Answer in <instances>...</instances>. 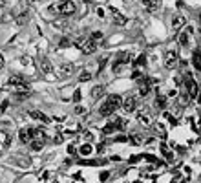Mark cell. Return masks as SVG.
<instances>
[{"label":"cell","instance_id":"29","mask_svg":"<svg viewBox=\"0 0 201 183\" xmlns=\"http://www.w3.org/2000/svg\"><path fill=\"white\" fill-rule=\"evenodd\" d=\"M82 139H84V143H90V141L93 139V134H92L90 130H84V132H82Z\"/></svg>","mask_w":201,"mask_h":183},{"label":"cell","instance_id":"4","mask_svg":"<svg viewBox=\"0 0 201 183\" xmlns=\"http://www.w3.org/2000/svg\"><path fill=\"white\" fill-rule=\"evenodd\" d=\"M179 62V57H178V51L176 49H168L165 53V68L167 70H174Z\"/></svg>","mask_w":201,"mask_h":183},{"label":"cell","instance_id":"45","mask_svg":"<svg viewBox=\"0 0 201 183\" xmlns=\"http://www.w3.org/2000/svg\"><path fill=\"white\" fill-rule=\"evenodd\" d=\"M20 60H22V64H29V57H22Z\"/></svg>","mask_w":201,"mask_h":183},{"label":"cell","instance_id":"24","mask_svg":"<svg viewBox=\"0 0 201 183\" xmlns=\"http://www.w3.org/2000/svg\"><path fill=\"white\" fill-rule=\"evenodd\" d=\"M27 22V13H20L18 16H16V24H20V26H24Z\"/></svg>","mask_w":201,"mask_h":183},{"label":"cell","instance_id":"28","mask_svg":"<svg viewBox=\"0 0 201 183\" xmlns=\"http://www.w3.org/2000/svg\"><path fill=\"white\" fill-rule=\"evenodd\" d=\"M145 62H146V57H145V55H139V57L135 59V62H134V68H137V66H143Z\"/></svg>","mask_w":201,"mask_h":183},{"label":"cell","instance_id":"39","mask_svg":"<svg viewBox=\"0 0 201 183\" xmlns=\"http://www.w3.org/2000/svg\"><path fill=\"white\" fill-rule=\"evenodd\" d=\"M84 112H86V108H84V106H79V104L75 106V114H84Z\"/></svg>","mask_w":201,"mask_h":183},{"label":"cell","instance_id":"5","mask_svg":"<svg viewBox=\"0 0 201 183\" xmlns=\"http://www.w3.org/2000/svg\"><path fill=\"white\" fill-rule=\"evenodd\" d=\"M35 137H37V130L35 128H20V132H18V139L22 143H31Z\"/></svg>","mask_w":201,"mask_h":183},{"label":"cell","instance_id":"13","mask_svg":"<svg viewBox=\"0 0 201 183\" xmlns=\"http://www.w3.org/2000/svg\"><path fill=\"white\" fill-rule=\"evenodd\" d=\"M110 9H112V13H113V24H117V26H126V22H128V20H126V16H124V15H121L115 7H110Z\"/></svg>","mask_w":201,"mask_h":183},{"label":"cell","instance_id":"27","mask_svg":"<svg viewBox=\"0 0 201 183\" xmlns=\"http://www.w3.org/2000/svg\"><path fill=\"white\" fill-rule=\"evenodd\" d=\"M143 4H145V7H146V9H150V11H154V9L157 7V4H156L154 0H143Z\"/></svg>","mask_w":201,"mask_h":183},{"label":"cell","instance_id":"14","mask_svg":"<svg viewBox=\"0 0 201 183\" xmlns=\"http://www.w3.org/2000/svg\"><path fill=\"white\" fill-rule=\"evenodd\" d=\"M183 26H185V18L181 15H174L172 16V27H174V31H179Z\"/></svg>","mask_w":201,"mask_h":183},{"label":"cell","instance_id":"7","mask_svg":"<svg viewBox=\"0 0 201 183\" xmlns=\"http://www.w3.org/2000/svg\"><path fill=\"white\" fill-rule=\"evenodd\" d=\"M123 108H124V112H135L137 110V97L135 95H128L126 99H124V103H123Z\"/></svg>","mask_w":201,"mask_h":183},{"label":"cell","instance_id":"40","mask_svg":"<svg viewBox=\"0 0 201 183\" xmlns=\"http://www.w3.org/2000/svg\"><path fill=\"white\" fill-rule=\"evenodd\" d=\"M68 46H70V40L68 38H62L60 40V48H68Z\"/></svg>","mask_w":201,"mask_h":183},{"label":"cell","instance_id":"31","mask_svg":"<svg viewBox=\"0 0 201 183\" xmlns=\"http://www.w3.org/2000/svg\"><path fill=\"white\" fill-rule=\"evenodd\" d=\"M66 150H68V154H70V156H75V154H77V152H79V150H77V147H75V145H73V143H70V145H68V148H66Z\"/></svg>","mask_w":201,"mask_h":183},{"label":"cell","instance_id":"37","mask_svg":"<svg viewBox=\"0 0 201 183\" xmlns=\"http://www.w3.org/2000/svg\"><path fill=\"white\" fill-rule=\"evenodd\" d=\"M108 178H110V172H108V170H104V172H102V174L99 176V180H101V181H106Z\"/></svg>","mask_w":201,"mask_h":183},{"label":"cell","instance_id":"19","mask_svg":"<svg viewBox=\"0 0 201 183\" xmlns=\"http://www.w3.org/2000/svg\"><path fill=\"white\" fill-rule=\"evenodd\" d=\"M102 93H104V88H102L101 84H99V86H93V88H92V99H93V101H97V99H99V97H101Z\"/></svg>","mask_w":201,"mask_h":183},{"label":"cell","instance_id":"47","mask_svg":"<svg viewBox=\"0 0 201 183\" xmlns=\"http://www.w3.org/2000/svg\"><path fill=\"white\" fill-rule=\"evenodd\" d=\"M199 22H201V13H199Z\"/></svg>","mask_w":201,"mask_h":183},{"label":"cell","instance_id":"15","mask_svg":"<svg viewBox=\"0 0 201 183\" xmlns=\"http://www.w3.org/2000/svg\"><path fill=\"white\" fill-rule=\"evenodd\" d=\"M44 143H46V139H42V137H35L29 145H31V150H35V152H38L42 147H44Z\"/></svg>","mask_w":201,"mask_h":183},{"label":"cell","instance_id":"8","mask_svg":"<svg viewBox=\"0 0 201 183\" xmlns=\"http://www.w3.org/2000/svg\"><path fill=\"white\" fill-rule=\"evenodd\" d=\"M150 86H152V81L150 79H141L139 81V95L141 97H146L150 93Z\"/></svg>","mask_w":201,"mask_h":183},{"label":"cell","instance_id":"9","mask_svg":"<svg viewBox=\"0 0 201 183\" xmlns=\"http://www.w3.org/2000/svg\"><path fill=\"white\" fill-rule=\"evenodd\" d=\"M115 110H117V108H115V106H113V104H112V103H110L108 99H106V103H104V104H102V106L99 108V114H101L102 117H110V115H112V114H113Z\"/></svg>","mask_w":201,"mask_h":183},{"label":"cell","instance_id":"26","mask_svg":"<svg viewBox=\"0 0 201 183\" xmlns=\"http://www.w3.org/2000/svg\"><path fill=\"white\" fill-rule=\"evenodd\" d=\"M161 152H163V156H165L167 159H172V158H174V156L170 154V150L167 148V145H165V143H161Z\"/></svg>","mask_w":201,"mask_h":183},{"label":"cell","instance_id":"18","mask_svg":"<svg viewBox=\"0 0 201 183\" xmlns=\"http://www.w3.org/2000/svg\"><path fill=\"white\" fill-rule=\"evenodd\" d=\"M192 62H194V68L198 70V71H201V51H194V55H192Z\"/></svg>","mask_w":201,"mask_h":183},{"label":"cell","instance_id":"25","mask_svg":"<svg viewBox=\"0 0 201 183\" xmlns=\"http://www.w3.org/2000/svg\"><path fill=\"white\" fill-rule=\"evenodd\" d=\"M92 79V73L90 71H81V75H79V81L81 82H86V81H90Z\"/></svg>","mask_w":201,"mask_h":183},{"label":"cell","instance_id":"41","mask_svg":"<svg viewBox=\"0 0 201 183\" xmlns=\"http://www.w3.org/2000/svg\"><path fill=\"white\" fill-rule=\"evenodd\" d=\"M95 11H97V15H99V16H101V18H102V16H104V9H102V7H97V9H95Z\"/></svg>","mask_w":201,"mask_h":183},{"label":"cell","instance_id":"46","mask_svg":"<svg viewBox=\"0 0 201 183\" xmlns=\"http://www.w3.org/2000/svg\"><path fill=\"white\" fill-rule=\"evenodd\" d=\"M53 119H55V121H59V123H60V121H64V119H66V117H64V115H59V117H57V115H55V117H53Z\"/></svg>","mask_w":201,"mask_h":183},{"label":"cell","instance_id":"23","mask_svg":"<svg viewBox=\"0 0 201 183\" xmlns=\"http://www.w3.org/2000/svg\"><path fill=\"white\" fill-rule=\"evenodd\" d=\"M188 35H190V33H188L187 29H185L183 33H179V44H181V46H187V44H188Z\"/></svg>","mask_w":201,"mask_h":183},{"label":"cell","instance_id":"42","mask_svg":"<svg viewBox=\"0 0 201 183\" xmlns=\"http://www.w3.org/2000/svg\"><path fill=\"white\" fill-rule=\"evenodd\" d=\"M115 141H128V137H126V136H117Z\"/></svg>","mask_w":201,"mask_h":183},{"label":"cell","instance_id":"36","mask_svg":"<svg viewBox=\"0 0 201 183\" xmlns=\"http://www.w3.org/2000/svg\"><path fill=\"white\" fill-rule=\"evenodd\" d=\"M46 178H49V170H44V172L38 174V180H40V181H44Z\"/></svg>","mask_w":201,"mask_h":183},{"label":"cell","instance_id":"1","mask_svg":"<svg viewBox=\"0 0 201 183\" xmlns=\"http://www.w3.org/2000/svg\"><path fill=\"white\" fill-rule=\"evenodd\" d=\"M130 62H132L130 55H128L126 51H121V53L113 59V62H112V70H113L115 73H121V71L124 70V66H128Z\"/></svg>","mask_w":201,"mask_h":183},{"label":"cell","instance_id":"35","mask_svg":"<svg viewBox=\"0 0 201 183\" xmlns=\"http://www.w3.org/2000/svg\"><path fill=\"white\" fill-rule=\"evenodd\" d=\"M62 141H64V136H62V134H57V136L53 137V143H55V145H60Z\"/></svg>","mask_w":201,"mask_h":183},{"label":"cell","instance_id":"38","mask_svg":"<svg viewBox=\"0 0 201 183\" xmlns=\"http://www.w3.org/2000/svg\"><path fill=\"white\" fill-rule=\"evenodd\" d=\"M7 106H9V101H4V103L0 104V112H5V110H7Z\"/></svg>","mask_w":201,"mask_h":183},{"label":"cell","instance_id":"3","mask_svg":"<svg viewBox=\"0 0 201 183\" xmlns=\"http://www.w3.org/2000/svg\"><path fill=\"white\" fill-rule=\"evenodd\" d=\"M75 44L81 48V51L82 53H93L95 49H97V42L95 40H92V38H79V40H75Z\"/></svg>","mask_w":201,"mask_h":183},{"label":"cell","instance_id":"11","mask_svg":"<svg viewBox=\"0 0 201 183\" xmlns=\"http://www.w3.org/2000/svg\"><path fill=\"white\" fill-rule=\"evenodd\" d=\"M73 70H75V68H73L71 62H64V64L59 66V75H60V77H68V75L73 73Z\"/></svg>","mask_w":201,"mask_h":183},{"label":"cell","instance_id":"30","mask_svg":"<svg viewBox=\"0 0 201 183\" xmlns=\"http://www.w3.org/2000/svg\"><path fill=\"white\" fill-rule=\"evenodd\" d=\"M90 38H92V40H95V42H99V40H102V33H101V31H93Z\"/></svg>","mask_w":201,"mask_h":183},{"label":"cell","instance_id":"43","mask_svg":"<svg viewBox=\"0 0 201 183\" xmlns=\"http://www.w3.org/2000/svg\"><path fill=\"white\" fill-rule=\"evenodd\" d=\"M4 66H5V60H4V55H2V53H0V70H2V68H4Z\"/></svg>","mask_w":201,"mask_h":183},{"label":"cell","instance_id":"6","mask_svg":"<svg viewBox=\"0 0 201 183\" xmlns=\"http://www.w3.org/2000/svg\"><path fill=\"white\" fill-rule=\"evenodd\" d=\"M185 84H187V90H188V95L194 99L198 93H199V88H198V84H196V81L192 79V75L188 73L187 75V79H185Z\"/></svg>","mask_w":201,"mask_h":183},{"label":"cell","instance_id":"21","mask_svg":"<svg viewBox=\"0 0 201 183\" xmlns=\"http://www.w3.org/2000/svg\"><path fill=\"white\" fill-rule=\"evenodd\" d=\"M156 106H157L159 110H165V108H167V97H165V95H157V99H156Z\"/></svg>","mask_w":201,"mask_h":183},{"label":"cell","instance_id":"16","mask_svg":"<svg viewBox=\"0 0 201 183\" xmlns=\"http://www.w3.org/2000/svg\"><path fill=\"white\" fill-rule=\"evenodd\" d=\"M92 152H93V148H92L90 143H82V145L79 147V154H81V156H86V158H88V156H92Z\"/></svg>","mask_w":201,"mask_h":183},{"label":"cell","instance_id":"20","mask_svg":"<svg viewBox=\"0 0 201 183\" xmlns=\"http://www.w3.org/2000/svg\"><path fill=\"white\" fill-rule=\"evenodd\" d=\"M137 121H139L141 125L148 126V125H150V115H148V114H143V112H139V114H137Z\"/></svg>","mask_w":201,"mask_h":183},{"label":"cell","instance_id":"44","mask_svg":"<svg viewBox=\"0 0 201 183\" xmlns=\"http://www.w3.org/2000/svg\"><path fill=\"white\" fill-rule=\"evenodd\" d=\"M176 95H178V90H170L168 92V97H176Z\"/></svg>","mask_w":201,"mask_h":183},{"label":"cell","instance_id":"33","mask_svg":"<svg viewBox=\"0 0 201 183\" xmlns=\"http://www.w3.org/2000/svg\"><path fill=\"white\" fill-rule=\"evenodd\" d=\"M141 77H143V73H141V71H139L137 68H134V71H132V79H135V81H139Z\"/></svg>","mask_w":201,"mask_h":183},{"label":"cell","instance_id":"34","mask_svg":"<svg viewBox=\"0 0 201 183\" xmlns=\"http://www.w3.org/2000/svg\"><path fill=\"white\" fill-rule=\"evenodd\" d=\"M81 97H82L81 90H75V92H73V97H71V99H73V103H79V101H81Z\"/></svg>","mask_w":201,"mask_h":183},{"label":"cell","instance_id":"10","mask_svg":"<svg viewBox=\"0 0 201 183\" xmlns=\"http://www.w3.org/2000/svg\"><path fill=\"white\" fill-rule=\"evenodd\" d=\"M40 70L48 75V79H53V68H51V64H49V60L46 57L40 59Z\"/></svg>","mask_w":201,"mask_h":183},{"label":"cell","instance_id":"48","mask_svg":"<svg viewBox=\"0 0 201 183\" xmlns=\"http://www.w3.org/2000/svg\"><path fill=\"white\" fill-rule=\"evenodd\" d=\"M53 183H59V181H53Z\"/></svg>","mask_w":201,"mask_h":183},{"label":"cell","instance_id":"12","mask_svg":"<svg viewBox=\"0 0 201 183\" xmlns=\"http://www.w3.org/2000/svg\"><path fill=\"white\" fill-rule=\"evenodd\" d=\"M29 117H33V119H37V121H40V123H51V119L46 115V114H42V112H38V110H29Z\"/></svg>","mask_w":201,"mask_h":183},{"label":"cell","instance_id":"32","mask_svg":"<svg viewBox=\"0 0 201 183\" xmlns=\"http://www.w3.org/2000/svg\"><path fill=\"white\" fill-rule=\"evenodd\" d=\"M154 128H156V132H157V134H161V137H165V126H163L161 123H157Z\"/></svg>","mask_w":201,"mask_h":183},{"label":"cell","instance_id":"22","mask_svg":"<svg viewBox=\"0 0 201 183\" xmlns=\"http://www.w3.org/2000/svg\"><path fill=\"white\" fill-rule=\"evenodd\" d=\"M117 130V125H115V121H112L110 125H106L104 128H102V134H113Z\"/></svg>","mask_w":201,"mask_h":183},{"label":"cell","instance_id":"17","mask_svg":"<svg viewBox=\"0 0 201 183\" xmlns=\"http://www.w3.org/2000/svg\"><path fill=\"white\" fill-rule=\"evenodd\" d=\"M128 141L134 143V145H143V143H145V137H143V134L137 132V134H132V136L128 137Z\"/></svg>","mask_w":201,"mask_h":183},{"label":"cell","instance_id":"2","mask_svg":"<svg viewBox=\"0 0 201 183\" xmlns=\"http://www.w3.org/2000/svg\"><path fill=\"white\" fill-rule=\"evenodd\" d=\"M75 11H77V5H75L73 0H62L57 5V13L62 15V16H71Z\"/></svg>","mask_w":201,"mask_h":183}]
</instances>
